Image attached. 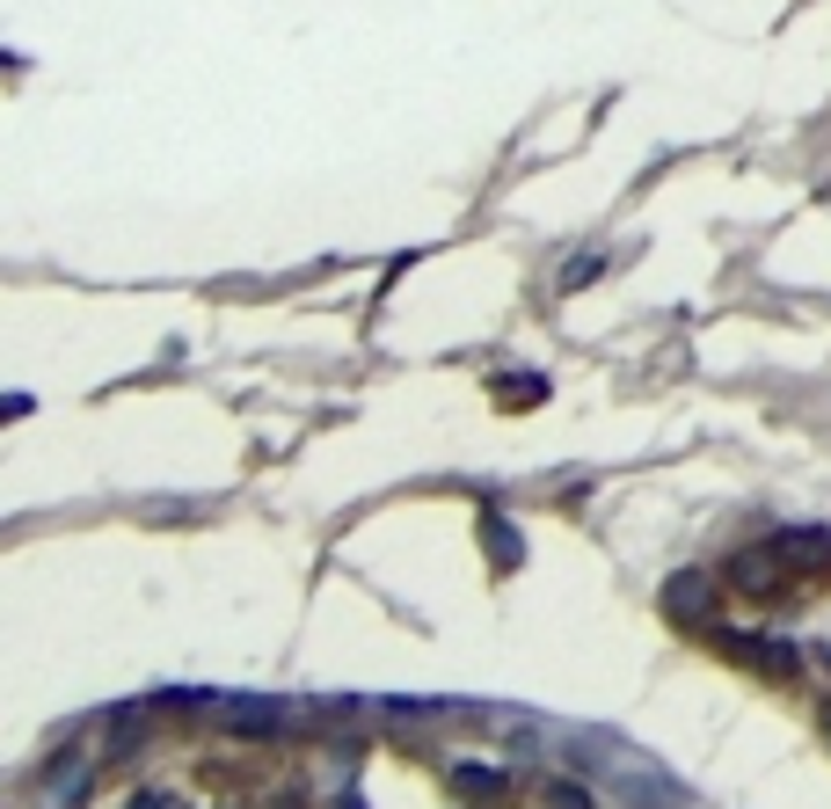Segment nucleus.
<instances>
[{
  "label": "nucleus",
  "mask_w": 831,
  "mask_h": 809,
  "mask_svg": "<svg viewBox=\"0 0 831 809\" xmlns=\"http://www.w3.org/2000/svg\"><path fill=\"white\" fill-rule=\"evenodd\" d=\"M482 547H489L496 569H518V562H525V539H518L504 518H482Z\"/></svg>",
  "instance_id": "1"
},
{
  "label": "nucleus",
  "mask_w": 831,
  "mask_h": 809,
  "mask_svg": "<svg viewBox=\"0 0 831 809\" xmlns=\"http://www.w3.org/2000/svg\"><path fill=\"white\" fill-rule=\"evenodd\" d=\"M539 394H547V387H539L533 372H525V379H518V372H511V379H496V401H504V409H518V401H525V409H533Z\"/></svg>",
  "instance_id": "2"
},
{
  "label": "nucleus",
  "mask_w": 831,
  "mask_h": 809,
  "mask_svg": "<svg viewBox=\"0 0 831 809\" xmlns=\"http://www.w3.org/2000/svg\"><path fill=\"white\" fill-rule=\"evenodd\" d=\"M591 277H598V256H576V263H569V277H562V285H569V293H576V285H591Z\"/></svg>",
  "instance_id": "3"
},
{
  "label": "nucleus",
  "mask_w": 831,
  "mask_h": 809,
  "mask_svg": "<svg viewBox=\"0 0 831 809\" xmlns=\"http://www.w3.org/2000/svg\"><path fill=\"white\" fill-rule=\"evenodd\" d=\"M460 787H474V795H496V787H504V781H496V773H482V766H474V773H460Z\"/></svg>",
  "instance_id": "4"
},
{
  "label": "nucleus",
  "mask_w": 831,
  "mask_h": 809,
  "mask_svg": "<svg viewBox=\"0 0 831 809\" xmlns=\"http://www.w3.org/2000/svg\"><path fill=\"white\" fill-rule=\"evenodd\" d=\"M132 809H169V802H153V795H147V802H132Z\"/></svg>",
  "instance_id": "5"
},
{
  "label": "nucleus",
  "mask_w": 831,
  "mask_h": 809,
  "mask_svg": "<svg viewBox=\"0 0 831 809\" xmlns=\"http://www.w3.org/2000/svg\"><path fill=\"white\" fill-rule=\"evenodd\" d=\"M824 722H831V708H824Z\"/></svg>",
  "instance_id": "6"
}]
</instances>
